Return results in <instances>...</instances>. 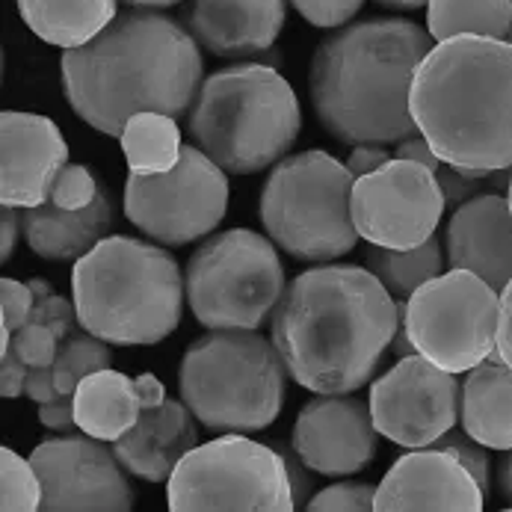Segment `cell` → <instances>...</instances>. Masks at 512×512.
<instances>
[{
	"label": "cell",
	"instance_id": "f5cc1de1",
	"mask_svg": "<svg viewBox=\"0 0 512 512\" xmlns=\"http://www.w3.org/2000/svg\"><path fill=\"white\" fill-rule=\"evenodd\" d=\"M507 202H510V211H512V178H510V190H507Z\"/></svg>",
	"mask_w": 512,
	"mask_h": 512
},
{
	"label": "cell",
	"instance_id": "836d02e7",
	"mask_svg": "<svg viewBox=\"0 0 512 512\" xmlns=\"http://www.w3.org/2000/svg\"><path fill=\"white\" fill-rule=\"evenodd\" d=\"M376 489L367 483H335L317 495H311L308 507L311 512H367L373 510Z\"/></svg>",
	"mask_w": 512,
	"mask_h": 512
},
{
	"label": "cell",
	"instance_id": "c3c4849f",
	"mask_svg": "<svg viewBox=\"0 0 512 512\" xmlns=\"http://www.w3.org/2000/svg\"><path fill=\"white\" fill-rule=\"evenodd\" d=\"M495 483H498V492L501 498L512 507V450H504L501 459H498V474H495Z\"/></svg>",
	"mask_w": 512,
	"mask_h": 512
},
{
	"label": "cell",
	"instance_id": "5bb4252c",
	"mask_svg": "<svg viewBox=\"0 0 512 512\" xmlns=\"http://www.w3.org/2000/svg\"><path fill=\"white\" fill-rule=\"evenodd\" d=\"M459 379L430 359H400L370 385V415L379 436L415 450L430 447L459 421Z\"/></svg>",
	"mask_w": 512,
	"mask_h": 512
},
{
	"label": "cell",
	"instance_id": "ac0fdd59",
	"mask_svg": "<svg viewBox=\"0 0 512 512\" xmlns=\"http://www.w3.org/2000/svg\"><path fill=\"white\" fill-rule=\"evenodd\" d=\"M483 489L447 450L415 447L403 453L376 486L379 512H480Z\"/></svg>",
	"mask_w": 512,
	"mask_h": 512
},
{
	"label": "cell",
	"instance_id": "83f0119b",
	"mask_svg": "<svg viewBox=\"0 0 512 512\" xmlns=\"http://www.w3.org/2000/svg\"><path fill=\"white\" fill-rule=\"evenodd\" d=\"M512 0H430L427 3V33L433 42L453 36H510Z\"/></svg>",
	"mask_w": 512,
	"mask_h": 512
},
{
	"label": "cell",
	"instance_id": "603a6c76",
	"mask_svg": "<svg viewBox=\"0 0 512 512\" xmlns=\"http://www.w3.org/2000/svg\"><path fill=\"white\" fill-rule=\"evenodd\" d=\"M462 430L489 450H512V367L495 350L465 373L459 391Z\"/></svg>",
	"mask_w": 512,
	"mask_h": 512
},
{
	"label": "cell",
	"instance_id": "f1b7e54d",
	"mask_svg": "<svg viewBox=\"0 0 512 512\" xmlns=\"http://www.w3.org/2000/svg\"><path fill=\"white\" fill-rule=\"evenodd\" d=\"M113 362L110 344L95 338L86 329H77L66 341H60V353L54 362V382L60 394H74L80 379H86L95 370H104Z\"/></svg>",
	"mask_w": 512,
	"mask_h": 512
},
{
	"label": "cell",
	"instance_id": "44dd1931",
	"mask_svg": "<svg viewBox=\"0 0 512 512\" xmlns=\"http://www.w3.org/2000/svg\"><path fill=\"white\" fill-rule=\"evenodd\" d=\"M196 424L199 421L184 400H163L160 406L143 409L137 424L122 439L113 441V450L128 474L146 483H163L199 444Z\"/></svg>",
	"mask_w": 512,
	"mask_h": 512
},
{
	"label": "cell",
	"instance_id": "d4e9b609",
	"mask_svg": "<svg viewBox=\"0 0 512 512\" xmlns=\"http://www.w3.org/2000/svg\"><path fill=\"white\" fill-rule=\"evenodd\" d=\"M18 12L30 33L69 51L92 42L116 21L119 0H18Z\"/></svg>",
	"mask_w": 512,
	"mask_h": 512
},
{
	"label": "cell",
	"instance_id": "4dcf8cb0",
	"mask_svg": "<svg viewBox=\"0 0 512 512\" xmlns=\"http://www.w3.org/2000/svg\"><path fill=\"white\" fill-rule=\"evenodd\" d=\"M104 193L98 175L86 166V163H66L51 187V199L57 208H69V211H80L98 202V196Z\"/></svg>",
	"mask_w": 512,
	"mask_h": 512
},
{
	"label": "cell",
	"instance_id": "d6a6232c",
	"mask_svg": "<svg viewBox=\"0 0 512 512\" xmlns=\"http://www.w3.org/2000/svg\"><path fill=\"white\" fill-rule=\"evenodd\" d=\"M430 447H439V450H447V453H453L468 471H471V477L480 483V489H483V495H489V486H492V474H489V447L486 444H480L477 439H471L465 430H450V433H444L436 444H430Z\"/></svg>",
	"mask_w": 512,
	"mask_h": 512
},
{
	"label": "cell",
	"instance_id": "816d5d0a",
	"mask_svg": "<svg viewBox=\"0 0 512 512\" xmlns=\"http://www.w3.org/2000/svg\"><path fill=\"white\" fill-rule=\"evenodd\" d=\"M122 3H128L131 9H169L181 0H122Z\"/></svg>",
	"mask_w": 512,
	"mask_h": 512
},
{
	"label": "cell",
	"instance_id": "d6986e66",
	"mask_svg": "<svg viewBox=\"0 0 512 512\" xmlns=\"http://www.w3.org/2000/svg\"><path fill=\"white\" fill-rule=\"evenodd\" d=\"M285 18V0H187L181 24L211 57L255 60L273 51Z\"/></svg>",
	"mask_w": 512,
	"mask_h": 512
},
{
	"label": "cell",
	"instance_id": "f6af8a7d",
	"mask_svg": "<svg viewBox=\"0 0 512 512\" xmlns=\"http://www.w3.org/2000/svg\"><path fill=\"white\" fill-rule=\"evenodd\" d=\"M498 353L504 365L512 367V279L504 285L498 305Z\"/></svg>",
	"mask_w": 512,
	"mask_h": 512
},
{
	"label": "cell",
	"instance_id": "9a60e30c",
	"mask_svg": "<svg viewBox=\"0 0 512 512\" xmlns=\"http://www.w3.org/2000/svg\"><path fill=\"white\" fill-rule=\"evenodd\" d=\"M30 462L45 489V512H128L137 504L116 450L86 433L39 441Z\"/></svg>",
	"mask_w": 512,
	"mask_h": 512
},
{
	"label": "cell",
	"instance_id": "cb8c5ba5",
	"mask_svg": "<svg viewBox=\"0 0 512 512\" xmlns=\"http://www.w3.org/2000/svg\"><path fill=\"white\" fill-rule=\"evenodd\" d=\"M143 397L137 379L122 370L104 367L80 379L74 391V421L77 430L101 441H119L140 418Z\"/></svg>",
	"mask_w": 512,
	"mask_h": 512
},
{
	"label": "cell",
	"instance_id": "2e32d148",
	"mask_svg": "<svg viewBox=\"0 0 512 512\" xmlns=\"http://www.w3.org/2000/svg\"><path fill=\"white\" fill-rule=\"evenodd\" d=\"M291 444L314 474L350 477L376 459L379 430L365 400L350 394H317L299 409Z\"/></svg>",
	"mask_w": 512,
	"mask_h": 512
},
{
	"label": "cell",
	"instance_id": "4316f807",
	"mask_svg": "<svg viewBox=\"0 0 512 512\" xmlns=\"http://www.w3.org/2000/svg\"><path fill=\"white\" fill-rule=\"evenodd\" d=\"M444 264L447 261L441 255V243L436 234L415 249H382V246L365 249V267L394 299H409L421 285L441 276Z\"/></svg>",
	"mask_w": 512,
	"mask_h": 512
},
{
	"label": "cell",
	"instance_id": "5b68a950",
	"mask_svg": "<svg viewBox=\"0 0 512 512\" xmlns=\"http://www.w3.org/2000/svg\"><path fill=\"white\" fill-rule=\"evenodd\" d=\"M72 299L86 332L137 347L160 344L178 329L187 288L178 261L160 243L113 234L74 261Z\"/></svg>",
	"mask_w": 512,
	"mask_h": 512
},
{
	"label": "cell",
	"instance_id": "d590c367",
	"mask_svg": "<svg viewBox=\"0 0 512 512\" xmlns=\"http://www.w3.org/2000/svg\"><path fill=\"white\" fill-rule=\"evenodd\" d=\"M293 9L320 30H338L347 27L365 6V0H291Z\"/></svg>",
	"mask_w": 512,
	"mask_h": 512
},
{
	"label": "cell",
	"instance_id": "4fadbf2b",
	"mask_svg": "<svg viewBox=\"0 0 512 512\" xmlns=\"http://www.w3.org/2000/svg\"><path fill=\"white\" fill-rule=\"evenodd\" d=\"M350 208L359 237L382 249L421 246L447 211L436 172L403 157L356 178Z\"/></svg>",
	"mask_w": 512,
	"mask_h": 512
},
{
	"label": "cell",
	"instance_id": "b9f144b4",
	"mask_svg": "<svg viewBox=\"0 0 512 512\" xmlns=\"http://www.w3.org/2000/svg\"><path fill=\"white\" fill-rule=\"evenodd\" d=\"M24 394L33 400V403H54V400H60L63 394H60V388H57V382H54V365L51 367H30V373H27V385H24Z\"/></svg>",
	"mask_w": 512,
	"mask_h": 512
},
{
	"label": "cell",
	"instance_id": "681fc988",
	"mask_svg": "<svg viewBox=\"0 0 512 512\" xmlns=\"http://www.w3.org/2000/svg\"><path fill=\"white\" fill-rule=\"evenodd\" d=\"M510 178H512V166H507V169H495V172H489V187L492 190H498L501 196H507V190H510Z\"/></svg>",
	"mask_w": 512,
	"mask_h": 512
},
{
	"label": "cell",
	"instance_id": "277c9868",
	"mask_svg": "<svg viewBox=\"0 0 512 512\" xmlns=\"http://www.w3.org/2000/svg\"><path fill=\"white\" fill-rule=\"evenodd\" d=\"M409 110L418 134L456 172L512 166V42H436L415 72Z\"/></svg>",
	"mask_w": 512,
	"mask_h": 512
},
{
	"label": "cell",
	"instance_id": "bcb514c9",
	"mask_svg": "<svg viewBox=\"0 0 512 512\" xmlns=\"http://www.w3.org/2000/svg\"><path fill=\"white\" fill-rule=\"evenodd\" d=\"M394 157H403V160H412V163H421V166H427V169H433V172H439L441 160L439 154L430 148V143L424 140V137H409V140H403L397 151H394Z\"/></svg>",
	"mask_w": 512,
	"mask_h": 512
},
{
	"label": "cell",
	"instance_id": "f907efd6",
	"mask_svg": "<svg viewBox=\"0 0 512 512\" xmlns=\"http://www.w3.org/2000/svg\"><path fill=\"white\" fill-rule=\"evenodd\" d=\"M373 3H379L385 9H394V12H415V9L427 6L430 0H373Z\"/></svg>",
	"mask_w": 512,
	"mask_h": 512
},
{
	"label": "cell",
	"instance_id": "f546056e",
	"mask_svg": "<svg viewBox=\"0 0 512 512\" xmlns=\"http://www.w3.org/2000/svg\"><path fill=\"white\" fill-rule=\"evenodd\" d=\"M0 510L36 512L42 510V480L30 459H21L12 447H0Z\"/></svg>",
	"mask_w": 512,
	"mask_h": 512
},
{
	"label": "cell",
	"instance_id": "ab89813d",
	"mask_svg": "<svg viewBox=\"0 0 512 512\" xmlns=\"http://www.w3.org/2000/svg\"><path fill=\"white\" fill-rule=\"evenodd\" d=\"M39 421L51 433H72V430H77V421H74V394H63L54 403H42L39 406Z\"/></svg>",
	"mask_w": 512,
	"mask_h": 512
},
{
	"label": "cell",
	"instance_id": "7bdbcfd3",
	"mask_svg": "<svg viewBox=\"0 0 512 512\" xmlns=\"http://www.w3.org/2000/svg\"><path fill=\"white\" fill-rule=\"evenodd\" d=\"M27 373H30V365H24L12 350L6 356H0V394L9 400L21 397L24 385H27Z\"/></svg>",
	"mask_w": 512,
	"mask_h": 512
},
{
	"label": "cell",
	"instance_id": "e575fe53",
	"mask_svg": "<svg viewBox=\"0 0 512 512\" xmlns=\"http://www.w3.org/2000/svg\"><path fill=\"white\" fill-rule=\"evenodd\" d=\"M12 353L30 367H51L57 362L60 353V338L42 326V323H27L15 332V344Z\"/></svg>",
	"mask_w": 512,
	"mask_h": 512
},
{
	"label": "cell",
	"instance_id": "e0dca14e",
	"mask_svg": "<svg viewBox=\"0 0 512 512\" xmlns=\"http://www.w3.org/2000/svg\"><path fill=\"white\" fill-rule=\"evenodd\" d=\"M69 146L54 119L3 110L0 116V202L6 208H39L51 199Z\"/></svg>",
	"mask_w": 512,
	"mask_h": 512
},
{
	"label": "cell",
	"instance_id": "8fae6325",
	"mask_svg": "<svg viewBox=\"0 0 512 512\" xmlns=\"http://www.w3.org/2000/svg\"><path fill=\"white\" fill-rule=\"evenodd\" d=\"M501 293L477 273L450 270L406 299L415 350L450 373H468L498 350Z\"/></svg>",
	"mask_w": 512,
	"mask_h": 512
},
{
	"label": "cell",
	"instance_id": "ffe728a7",
	"mask_svg": "<svg viewBox=\"0 0 512 512\" xmlns=\"http://www.w3.org/2000/svg\"><path fill=\"white\" fill-rule=\"evenodd\" d=\"M444 261L450 270L477 273L495 291L512 279V211L507 196L480 193L459 205L444 231Z\"/></svg>",
	"mask_w": 512,
	"mask_h": 512
},
{
	"label": "cell",
	"instance_id": "8992f818",
	"mask_svg": "<svg viewBox=\"0 0 512 512\" xmlns=\"http://www.w3.org/2000/svg\"><path fill=\"white\" fill-rule=\"evenodd\" d=\"M302 131L293 86L264 63L208 74L187 113V137L222 172L255 175L288 157Z\"/></svg>",
	"mask_w": 512,
	"mask_h": 512
},
{
	"label": "cell",
	"instance_id": "74e56055",
	"mask_svg": "<svg viewBox=\"0 0 512 512\" xmlns=\"http://www.w3.org/2000/svg\"><path fill=\"white\" fill-rule=\"evenodd\" d=\"M273 447H276V450L282 453V459H285L288 480H291L293 504H296L299 510H305L308 501H311V495H314V471L299 459V453L293 450V444H288V441H276Z\"/></svg>",
	"mask_w": 512,
	"mask_h": 512
},
{
	"label": "cell",
	"instance_id": "ba28073f",
	"mask_svg": "<svg viewBox=\"0 0 512 512\" xmlns=\"http://www.w3.org/2000/svg\"><path fill=\"white\" fill-rule=\"evenodd\" d=\"M356 175L329 151L311 148L273 166L258 214L267 237L296 261H335L359 246L353 222Z\"/></svg>",
	"mask_w": 512,
	"mask_h": 512
},
{
	"label": "cell",
	"instance_id": "52a82bcc",
	"mask_svg": "<svg viewBox=\"0 0 512 512\" xmlns=\"http://www.w3.org/2000/svg\"><path fill=\"white\" fill-rule=\"evenodd\" d=\"M288 367L258 329H211L178 367V391L211 433H261L285 406Z\"/></svg>",
	"mask_w": 512,
	"mask_h": 512
},
{
	"label": "cell",
	"instance_id": "7a4b0ae2",
	"mask_svg": "<svg viewBox=\"0 0 512 512\" xmlns=\"http://www.w3.org/2000/svg\"><path fill=\"white\" fill-rule=\"evenodd\" d=\"M397 329V299L367 270L323 264L299 273L273 308V344L314 394H353L376 376Z\"/></svg>",
	"mask_w": 512,
	"mask_h": 512
},
{
	"label": "cell",
	"instance_id": "ee69618b",
	"mask_svg": "<svg viewBox=\"0 0 512 512\" xmlns=\"http://www.w3.org/2000/svg\"><path fill=\"white\" fill-rule=\"evenodd\" d=\"M21 208H6L0 211V264H9V258L15 255L18 237L24 234V214H18Z\"/></svg>",
	"mask_w": 512,
	"mask_h": 512
},
{
	"label": "cell",
	"instance_id": "1f68e13d",
	"mask_svg": "<svg viewBox=\"0 0 512 512\" xmlns=\"http://www.w3.org/2000/svg\"><path fill=\"white\" fill-rule=\"evenodd\" d=\"M36 296L30 291L27 282H15V279H3L0 282V314H3V326H0V356H6L12 350V332H18L21 326L30 323V311H33Z\"/></svg>",
	"mask_w": 512,
	"mask_h": 512
},
{
	"label": "cell",
	"instance_id": "f35d334b",
	"mask_svg": "<svg viewBox=\"0 0 512 512\" xmlns=\"http://www.w3.org/2000/svg\"><path fill=\"white\" fill-rule=\"evenodd\" d=\"M436 178H439V187L441 193H444V205L453 208V211H456L459 205H465L468 199H474V196L483 193V184H480V181L465 178L462 172H456V169L447 166V163H441Z\"/></svg>",
	"mask_w": 512,
	"mask_h": 512
},
{
	"label": "cell",
	"instance_id": "60d3db41",
	"mask_svg": "<svg viewBox=\"0 0 512 512\" xmlns=\"http://www.w3.org/2000/svg\"><path fill=\"white\" fill-rule=\"evenodd\" d=\"M391 157H394V154L385 146H379V143H359V146H353L350 157H347V169H350L356 178H362L367 172L385 166Z\"/></svg>",
	"mask_w": 512,
	"mask_h": 512
},
{
	"label": "cell",
	"instance_id": "8d00e7d4",
	"mask_svg": "<svg viewBox=\"0 0 512 512\" xmlns=\"http://www.w3.org/2000/svg\"><path fill=\"white\" fill-rule=\"evenodd\" d=\"M30 323H42L48 326L60 341H66L69 335H74L80 326L77 320V308H74V299L69 302L66 296L60 293H45V296H36L33 302V311H30Z\"/></svg>",
	"mask_w": 512,
	"mask_h": 512
},
{
	"label": "cell",
	"instance_id": "7dc6e473",
	"mask_svg": "<svg viewBox=\"0 0 512 512\" xmlns=\"http://www.w3.org/2000/svg\"><path fill=\"white\" fill-rule=\"evenodd\" d=\"M137 391H140V397H143V409H148V406H160V403L166 400V388H163V382H160L154 373L137 376Z\"/></svg>",
	"mask_w": 512,
	"mask_h": 512
},
{
	"label": "cell",
	"instance_id": "30bf717a",
	"mask_svg": "<svg viewBox=\"0 0 512 512\" xmlns=\"http://www.w3.org/2000/svg\"><path fill=\"white\" fill-rule=\"evenodd\" d=\"M166 498L172 512L296 510L282 453L243 433L196 444L166 480Z\"/></svg>",
	"mask_w": 512,
	"mask_h": 512
},
{
	"label": "cell",
	"instance_id": "7402d4cb",
	"mask_svg": "<svg viewBox=\"0 0 512 512\" xmlns=\"http://www.w3.org/2000/svg\"><path fill=\"white\" fill-rule=\"evenodd\" d=\"M116 225L113 202L107 193L98 196L95 205L69 211L45 202L39 208L24 211V240L45 261H77L92 252Z\"/></svg>",
	"mask_w": 512,
	"mask_h": 512
},
{
	"label": "cell",
	"instance_id": "3957f363",
	"mask_svg": "<svg viewBox=\"0 0 512 512\" xmlns=\"http://www.w3.org/2000/svg\"><path fill=\"white\" fill-rule=\"evenodd\" d=\"M433 45V36L409 18H365L338 27L317 45L308 69L320 128L344 146L418 137L409 95Z\"/></svg>",
	"mask_w": 512,
	"mask_h": 512
},
{
	"label": "cell",
	"instance_id": "9c48e42d",
	"mask_svg": "<svg viewBox=\"0 0 512 512\" xmlns=\"http://www.w3.org/2000/svg\"><path fill=\"white\" fill-rule=\"evenodd\" d=\"M184 288L193 317L205 329H261L288 282L270 237L228 228L190 255Z\"/></svg>",
	"mask_w": 512,
	"mask_h": 512
},
{
	"label": "cell",
	"instance_id": "6da1fadb",
	"mask_svg": "<svg viewBox=\"0 0 512 512\" xmlns=\"http://www.w3.org/2000/svg\"><path fill=\"white\" fill-rule=\"evenodd\" d=\"M72 110L98 134L122 137L131 116H187L205 83L199 42L160 9H125L92 42L60 57Z\"/></svg>",
	"mask_w": 512,
	"mask_h": 512
},
{
	"label": "cell",
	"instance_id": "db71d44e",
	"mask_svg": "<svg viewBox=\"0 0 512 512\" xmlns=\"http://www.w3.org/2000/svg\"><path fill=\"white\" fill-rule=\"evenodd\" d=\"M507 42H512V18H510V36H507Z\"/></svg>",
	"mask_w": 512,
	"mask_h": 512
},
{
	"label": "cell",
	"instance_id": "7c38bea8",
	"mask_svg": "<svg viewBox=\"0 0 512 512\" xmlns=\"http://www.w3.org/2000/svg\"><path fill=\"white\" fill-rule=\"evenodd\" d=\"M228 211V178L196 146L160 175H128L125 217L160 246H187L208 237Z\"/></svg>",
	"mask_w": 512,
	"mask_h": 512
},
{
	"label": "cell",
	"instance_id": "484cf974",
	"mask_svg": "<svg viewBox=\"0 0 512 512\" xmlns=\"http://www.w3.org/2000/svg\"><path fill=\"white\" fill-rule=\"evenodd\" d=\"M122 151L131 175H160L181 160V128L169 113L146 110L128 119L122 137Z\"/></svg>",
	"mask_w": 512,
	"mask_h": 512
}]
</instances>
